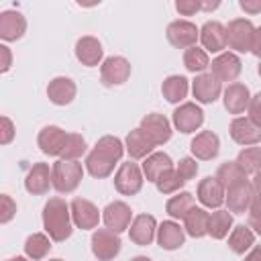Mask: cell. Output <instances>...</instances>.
<instances>
[{
  "label": "cell",
  "instance_id": "obj_16",
  "mask_svg": "<svg viewBox=\"0 0 261 261\" xmlns=\"http://www.w3.org/2000/svg\"><path fill=\"white\" fill-rule=\"evenodd\" d=\"M200 43L206 53H224L226 49V27L218 20H206L200 29Z\"/></svg>",
  "mask_w": 261,
  "mask_h": 261
},
{
  "label": "cell",
  "instance_id": "obj_18",
  "mask_svg": "<svg viewBox=\"0 0 261 261\" xmlns=\"http://www.w3.org/2000/svg\"><path fill=\"white\" fill-rule=\"evenodd\" d=\"M67 135L61 126H55V124H49V126H43L37 135V145L39 149L45 153V155H51V157H61L63 153V147H65V141H67Z\"/></svg>",
  "mask_w": 261,
  "mask_h": 261
},
{
  "label": "cell",
  "instance_id": "obj_13",
  "mask_svg": "<svg viewBox=\"0 0 261 261\" xmlns=\"http://www.w3.org/2000/svg\"><path fill=\"white\" fill-rule=\"evenodd\" d=\"M230 139L243 147H255L261 141V126H257L249 116H234L228 126Z\"/></svg>",
  "mask_w": 261,
  "mask_h": 261
},
{
  "label": "cell",
  "instance_id": "obj_21",
  "mask_svg": "<svg viewBox=\"0 0 261 261\" xmlns=\"http://www.w3.org/2000/svg\"><path fill=\"white\" fill-rule=\"evenodd\" d=\"M157 220L151 214H139L133 218L130 226H128V237L135 245L139 247H147L153 243V239L157 237Z\"/></svg>",
  "mask_w": 261,
  "mask_h": 261
},
{
  "label": "cell",
  "instance_id": "obj_52",
  "mask_svg": "<svg viewBox=\"0 0 261 261\" xmlns=\"http://www.w3.org/2000/svg\"><path fill=\"white\" fill-rule=\"evenodd\" d=\"M218 6H220L218 0H214V2H204V0H202V10H214V8H218Z\"/></svg>",
  "mask_w": 261,
  "mask_h": 261
},
{
  "label": "cell",
  "instance_id": "obj_1",
  "mask_svg": "<svg viewBox=\"0 0 261 261\" xmlns=\"http://www.w3.org/2000/svg\"><path fill=\"white\" fill-rule=\"evenodd\" d=\"M124 143L114 137V135H104L98 139V143L94 145V149L86 155V171L96 177V179H104L114 171V165L122 159L124 153Z\"/></svg>",
  "mask_w": 261,
  "mask_h": 261
},
{
  "label": "cell",
  "instance_id": "obj_51",
  "mask_svg": "<svg viewBox=\"0 0 261 261\" xmlns=\"http://www.w3.org/2000/svg\"><path fill=\"white\" fill-rule=\"evenodd\" d=\"M251 186H253V190H255V196H261V171H257V173L253 175Z\"/></svg>",
  "mask_w": 261,
  "mask_h": 261
},
{
  "label": "cell",
  "instance_id": "obj_22",
  "mask_svg": "<svg viewBox=\"0 0 261 261\" xmlns=\"http://www.w3.org/2000/svg\"><path fill=\"white\" fill-rule=\"evenodd\" d=\"M190 151L194 155V159H200V161H210L218 155L220 151V139L216 133L212 130H200L192 143H190Z\"/></svg>",
  "mask_w": 261,
  "mask_h": 261
},
{
  "label": "cell",
  "instance_id": "obj_31",
  "mask_svg": "<svg viewBox=\"0 0 261 261\" xmlns=\"http://www.w3.org/2000/svg\"><path fill=\"white\" fill-rule=\"evenodd\" d=\"M188 90H190V82L184 75H167L161 84V94L171 104H179L188 96Z\"/></svg>",
  "mask_w": 261,
  "mask_h": 261
},
{
  "label": "cell",
  "instance_id": "obj_55",
  "mask_svg": "<svg viewBox=\"0 0 261 261\" xmlns=\"http://www.w3.org/2000/svg\"><path fill=\"white\" fill-rule=\"evenodd\" d=\"M257 73H259V77H261V61H259V65H257Z\"/></svg>",
  "mask_w": 261,
  "mask_h": 261
},
{
  "label": "cell",
  "instance_id": "obj_47",
  "mask_svg": "<svg viewBox=\"0 0 261 261\" xmlns=\"http://www.w3.org/2000/svg\"><path fill=\"white\" fill-rule=\"evenodd\" d=\"M239 6H241L247 14H259V12H261V0H241Z\"/></svg>",
  "mask_w": 261,
  "mask_h": 261
},
{
  "label": "cell",
  "instance_id": "obj_50",
  "mask_svg": "<svg viewBox=\"0 0 261 261\" xmlns=\"http://www.w3.org/2000/svg\"><path fill=\"white\" fill-rule=\"evenodd\" d=\"M245 261H261V245H255V247L245 255Z\"/></svg>",
  "mask_w": 261,
  "mask_h": 261
},
{
  "label": "cell",
  "instance_id": "obj_19",
  "mask_svg": "<svg viewBox=\"0 0 261 261\" xmlns=\"http://www.w3.org/2000/svg\"><path fill=\"white\" fill-rule=\"evenodd\" d=\"M196 198L200 200L202 206L218 210V208L224 204L226 190H224L222 184L216 179V175H208V177L200 179V184H198V188H196Z\"/></svg>",
  "mask_w": 261,
  "mask_h": 261
},
{
  "label": "cell",
  "instance_id": "obj_42",
  "mask_svg": "<svg viewBox=\"0 0 261 261\" xmlns=\"http://www.w3.org/2000/svg\"><path fill=\"white\" fill-rule=\"evenodd\" d=\"M247 226L255 232L261 234V196H255L251 208H249V218H247Z\"/></svg>",
  "mask_w": 261,
  "mask_h": 261
},
{
  "label": "cell",
  "instance_id": "obj_23",
  "mask_svg": "<svg viewBox=\"0 0 261 261\" xmlns=\"http://www.w3.org/2000/svg\"><path fill=\"white\" fill-rule=\"evenodd\" d=\"M75 57L82 65L86 67H96V65H102V57H104V49H102V43L92 37V35H86L82 39H77L75 43Z\"/></svg>",
  "mask_w": 261,
  "mask_h": 261
},
{
  "label": "cell",
  "instance_id": "obj_26",
  "mask_svg": "<svg viewBox=\"0 0 261 261\" xmlns=\"http://www.w3.org/2000/svg\"><path fill=\"white\" fill-rule=\"evenodd\" d=\"M27 33V18L18 10L0 12V39L2 41H18Z\"/></svg>",
  "mask_w": 261,
  "mask_h": 261
},
{
  "label": "cell",
  "instance_id": "obj_11",
  "mask_svg": "<svg viewBox=\"0 0 261 261\" xmlns=\"http://www.w3.org/2000/svg\"><path fill=\"white\" fill-rule=\"evenodd\" d=\"M243 71V61L237 53L232 51H224L218 57L212 59L210 63V73L218 80V82H237V77Z\"/></svg>",
  "mask_w": 261,
  "mask_h": 261
},
{
  "label": "cell",
  "instance_id": "obj_8",
  "mask_svg": "<svg viewBox=\"0 0 261 261\" xmlns=\"http://www.w3.org/2000/svg\"><path fill=\"white\" fill-rule=\"evenodd\" d=\"M130 77V61L126 57L120 55H112L106 57L100 65V80L104 86L114 88V86H122L126 80Z\"/></svg>",
  "mask_w": 261,
  "mask_h": 261
},
{
  "label": "cell",
  "instance_id": "obj_5",
  "mask_svg": "<svg viewBox=\"0 0 261 261\" xmlns=\"http://www.w3.org/2000/svg\"><path fill=\"white\" fill-rule=\"evenodd\" d=\"M143 169L135 161H124L114 173V188L122 196H137L143 190Z\"/></svg>",
  "mask_w": 261,
  "mask_h": 261
},
{
  "label": "cell",
  "instance_id": "obj_40",
  "mask_svg": "<svg viewBox=\"0 0 261 261\" xmlns=\"http://www.w3.org/2000/svg\"><path fill=\"white\" fill-rule=\"evenodd\" d=\"M184 179L179 177V173L175 171V167L173 169H169L167 173H163L157 181H155V186H157V190H159V194H177L181 188H184Z\"/></svg>",
  "mask_w": 261,
  "mask_h": 261
},
{
  "label": "cell",
  "instance_id": "obj_48",
  "mask_svg": "<svg viewBox=\"0 0 261 261\" xmlns=\"http://www.w3.org/2000/svg\"><path fill=\"white\" fill-rule=\"evenodd\" d=\"M0 53H2V73H6L12 65V53L6 45H0Z\"/></svg>",
  "mask_w": 261,
  "mask_h": 261
},
{
  "label": "cell",
  "instance_id": "obj_7",
  "mask_svg": "<svg viewBox=\"0 0 261 261\" xmlns=\"http://www.w3.org/2000/svg\"><path fill=\"white\" fill-rule=\"evenodd\" d=\"M171 122H173L175 130H179L184 135L196 133L204 124V110L196 102H184L173 110Z\"/></svg>",
  "mask_w": 261,
  "mask_h": 261
},
{
  "label": "cell",
  "instance_id": "obj_3",
  "mask_svg": "<svg viewBox=\"0 0 261 261\" xmlns=\"http://www.w3.org/2000/svg\"><path fill=\"white\" fill-rule=\"evenodd\" d=\"M53 171V188L59 194H71L77 190V186L82 184L84 177V167L77 161H65V159H57L51 165Z\"/></svg>",
  "mask_w": 261,
  "mask_h": 261
},
{
  "label": "cell",
  "instance_id": "obj_28",
  "mask_svg": "<svg viewBox=\"0 0 261 261\" xmlns=\"http://www.w3.org/2000/svg\"><path fill=\"white\" fill-rule=\"evenodd\" d=\"M141 169H143L145 179L155 184L163 173H167L169 169H173V161H171V157H169L167 153H163V151H153L147 159H143Z\"/></svg>",
  "mask_w": 261,
  "mask_h": 261
},
{
  "label": "cell",
  "instance_id": "obj_14",
  "mask_svg": "<svg viewBox=\"0 0 261 261\" xmlns=\"http://www.w3.org/2000/svg\"><path fill=\"white\" fill-rule=\"evenodd\" d=\"M192 94L200 104H212L222 96V82H218L210 71L198 73L192 82Z\"/></svg>",
  "mask_w": 261,
  "mask_h": 261
},
{
  "label": "cell",
  "instance_id": "obj_54",
  "mask_svg": "<svg viewBox=\"0 0 261 261\" xmlns=\"http://www.w3.org/2000/svg\"><path fill=\"white\" fill-rule=\"evenodd\" d=\"M6 261H31L29 257H10V259H6Z\"/></svg>",
  "mask_w": 261,
  "mask_h": 261
},
{
  "label": "cell",
  "instance_id": "obj_46",
  "mask_svg": "<svg viewBox=\"0 0 261 261\" xmlns=\"http://www.w3.org/2000/svg\"><path fill=\"white\" fill-rule=\"evenodd\" d=\"M249 118L261 126V92H257L253 98H251V104H249Z\"/></svg>",
  "mask_w": 261,
  "mask_h": 261
},
{
  "label": "cell",
  "instance_id": "obj_33",
  "mask_svg": "<svg viewBox=\"0 0 261 261\" xmlns=\"http://www.w3.org/2000/svg\"><path fill=\"white\" fill-rule=\"evenodd\" d=\"M51 237L45 234V232H33L27 237L24 241V255L31 259V261H41L49 255L51 251Z\"/></svg>",
  "mask_w": 261,
  "mask_h": 261
},
{
  "label": "cell",
  "instance_id": "obj_29",
  "mask_svg": "<svg viewBox=\"0 0 261 261\" xmlns=\"http://www.w3.org/2000/svg\"><path fill=\"white\" fill-rule=\"evenodd\" d=\"M124 149H126V153H128L130 159H147V157L153 153L155 145H153V143L145 137V133L137 126V128H133V130L126 135V139H124Z\"/></svg>",
  "mask_w": 261,
  "mask_h": 261
},
{
  "label": "cell",
  "instance_id": "obj_34",
  "mask_svg": "<svg viewBox=\"0 0 261 261\" xmlns=\"http://www.w3.org/2000/svg\"><path fill=\"white\" fill-rule=\"evenodd\" d=\"M192 208H196V200H194V196L190 192H177L165 204V212L173 220H184Z\"/></svg>",
  "mask_w": 261,
  "mask_h": 261
},
{
  "label": "cell",
  "instance_id": "obj_32",
  "mask_svg": "<svg viewBox=\"0 0 261 261\" xmlns=\"http://www.w3.org/2000/svg\"><path fill=\"white\" fill-rule=\"evenodd\" d=\"M253 247H255V232L249 226L239 224V226H234L230 230V234H228V249L234 255H245Z\"/></svg>",
  "mask_w": 261,
  "mask_h": 261
},
{
  "label": "cell",
  "instance_id": "obj_38",
  "mask_svg": "<svg viewBox=\"0 0 261 261\" xmlns=\"http://www.w3.org/2000/svg\"><path fill=\"white\" fill-rule=\"evenodd\" d=\"M234 161L239 163V167L247 175L249 173L255 175L257 171H261V147H245V149H241Z\"/></svg>",
  "mask_w": 261,
  "mask_h": 261
},
{
  "label": "cell",
  "instance_id": "obj_56",
  "mask_svg": "<svg viewBox=\"0 0 261 261\" xmlns=\"http://www.w3.org/2000/svg\"><path fill=\"white\" fill-rule=\"evenodd\" d=\"M49 261H63V259H49Z\"/></svg>",
  "mask_w": 261,
  "mask_h": 261
},
{
  "label": "cell",
  "instance_id": "obj_20",
  "mask_svg": "<svg viewBox=\"0 0 261 261\" xmlns=\"http://www.w3.org/2000/svg\"><path fill=\"white\" fill-rule=\"evenodd\" d=\"M251 92L245 84L241 82H232L222 90V102L224 108L228 110V114H243L245 110H249L251 104Z\"/></svg>",
  "mask_w": 261,
  "mask_h": 261
},
{
  "label": "cell",
  "instance_id": "obj_15",
  "mask_svg": "<svg viewBox=\"0 0 261 261\" xmlns=\"http://www.w3.org/2000/svg\"><path fill=\"white\" fill-rule=\"evenodd\" d=\"M102 220H104L106 228H110V230L120 234L122 230H128V226L133 222V210H130V206L126 202L114 200L102 210Z\"/></svg>",
  "mask_w": 261,
  "mask_h": 261
},
{
  "label": "cell",
  "instance_id": "obj_27",
  "mask_svg": "<svg viewBox=\"0 0 261 261\" xmlns=\"http://www.w3.org/2000/svg\"><path fill=\"white\" fill-rule=\"evenodd\" d=\"M157 245L165 251H175L184 245L186 241V230L184 226H179V222L175 220H163L157 226Z\"/></svg>",
  "mask_w": 261,
  "mask_h": 261
},
{
  "label": "cell",
  "instance_id": "obj_2",
  "mask_svg": "<svg viewBox=\"0 0 261 261\" xmlns=\"http://www.w3.org/2000/svg\"><path fill=\"white\" fill-rule=\"evenodd\" d=\"M43 228L53 243H63L71 237L73 232L71 208L63 198L55 196L47 200V204L43 206Z\"/></svg>",
  "mask_w": 261,
  "mask_h": 261
},
{
  "label": "cell",
  "instance_id": "obj_49",
  "mask_svg": "<svg viewBox=\"0 0 261 261\" xmlns=\"http://www.w3.org/2000/svg\"><path fill=\"white\" fill-rule=\"evenodd\" d=\"M251 53L261 59V27L255 29V39H253V49H251Z\"/></svg>",
  "mask_w": 261,
  "mask_h": 261
},
{
  "label": "cell",
  "instance_id": "obj_30",
  "mask_svg": "<svg viewBox=\"0 0 261 261\" xmlns=\"http://www.w3.org/2000/svg\"><path fill=\"white\" fill-rule=\"evenodd\" d=\"M208 224H210V212L204 208H192L188 216L184 218V230L186 234L194 239H202L208 234Z\"/></svg>",
  "mask_w": 261,
  "mask_h": 261
},
{
  "label": "cell",
  "instance_id": "obj_39",
  "mask_svg": "<svg viewBox=\"0 0 261 261\" xmlns=\"http://www.w3.org/2000/svg\"><path fill=\"white\" fill-rule=\"evenodd\" d=\"M88 151V145H86V139L77 133H69L67 135V141H65V147H63V153L59 159H65V161H77L84 153Z\"/></svg>",
  "mask_w": 261,
  "mask_h": 261
},
{
  "label": "cell",
  "instance_id": "obj_45",
  "mask_svg": "<svg viewBox=\"0 0 261 261\" xmlns=\"http://www.w3.org/2000/svg\"><path fill=\"white\" fill-rule=\"evenodd\" d=\"M0 122H2L0 143H2V145H10V143H12V139H14V135H16V126H14V122H12L8 116H2V118H0Z\"/></svg>",
  "mask_w": 261,
  "mask_h": 261
},
{
  "label": "cell",
  "instance_id": "obj_35",
  "mask_svg": "<svg viewBox=\"0 0 261 261\" xmlns=\"http://www.w3.org/2000/svg\"><path fill=\"white\" fill-rule=\"evenodd\" d=\"M216 179L222 184L224 190H230V188H234V186H239L243 181H249L247 179V173L239 167L237 161H224V163H220V167L216 171Z\"/></svg>",
  "mask_w": 261,
  "mask_h": 261
},
{
  "label": "cell",
  "instance_id": "obj_36",
  "mask_svg": "<svg viewBox=\"0 0 261 261\" xmlns=\"http://www.w3.org/2000/svg\"><path fill=\"white\" fill-rule=\"evenodd\" d=\"M228 230H232V214L228 210H214L210 212V224H208V234L216 241L228 237Z\"/></svg>",
  "mask_w": 261,
  "mask_h": 261
},
{
  "label": "cell",
  "instance_id": "obj_4",
  "mask_svg": "<svg viewBox=\"0 0 261 261\" xmlns=\"http://www.w3.org/2000/svg\"><path fill=\"white\" fill-rule=\"evenodd\" d=\"M255 24L249 18H232L226 24V47L232 53H249L253 49Z\"/></svg>",
  "mask_w": 261,
  "mask_h": 261
},
{
  "label": "cell",
  "instance_id": "obj_43",
  "mask_svg": "<svg viewBox=\"0 0 261 261\" xmlns=\"http://www.w3.org/2000/svg\"><path fill=\"white\" fill-rule=\"evenodd\" d=\"M0 204H2V210H0V222L6 224V222H10V220L14 218V214H16V202H14L8 194H2V196H0Z\"/></svg>",
  "mask_w": 261,
  "mask_h": 261
},
{
  "label": "cell",
  "instance_id": "obj_24",
  "mask_svg": "<svg viewBox=\"0 0 261 261\" xmlns=\"http://www.w3.org/2000/svg\"><path fill=\"white\" fill-rule=\"evenodd\" d=\"M77 94V86L71 77H65V75H57L49 82L47 86V98L49 102H53L55 106H67L73 102Z\"/></svg>",
  "mask_w": 261,
  "mask_h": 261
},
{
  "label": "cell",
  "instance_id": "obj_6",
  "mask_svg": "<svg viewBox=\"0 0 261 261\" xmlns=\"http://www.w3.org/2000/svg\"><path fill=\"white\" fill-rule=\"evenodd\" d=\"M90 243H92V255L98 261H112L122 249V241L118 232L110 228H96Z\"/></svg>",
  "mask_w": 261,
  "mask_h": 261
},
{
  "label": "cell",
  "instance_id": "obj_37",
  "mask_svg": "<svg viewBox=\"0 0 261 261\" xmlns=\"http://www.w3.org/2000/svg\"><path fill=\"white\" fill-rule=\"evenodd\" d=\"M184 65L192 73H204L210 67V57H208V53L204 49L194 45V47L184 51Z\"/></svg>",
  "mask_w": 261,
  "mask_h": 261
},
{
  "label": "cell",
  "instance_id": "obj_12",
  "mask_svg": "<svg viewBox=\"0 0 261 261\" xmlns=\"http://www.w3.org/2000/svg\"><path fill=\"white\" fill-rule=\"evenodd\" d=\"M71 220L77 228L82 230H92V228H98V222H100V210L94 202L86 200V198H73L71 204Z\"/></svg>",
  "mask_w": 261,
  "mask_h": 261
},
{
  "label": "cell",
  "instance_id": "obj_9",
  "mask_svg": "<svg viewBox=\"0 0 261 261\" xmlns=\"http://www.w3.org/2000/svg\"><path fill=\"white\" fill-rule=\"evenodd\" d=\"M139 128L145 133V137H147L155 147L165 145V143L171 139V133H173V130H171V122H169L163 114H159V112H151V114L143 116Z\"/></svg>",
  "mask_w": 261,
  "mask_h": 261
},
{
  "label": "cell",
  "instance_id": "obj_25",
  "mask_svg": "<svg viewBox=\"0 0 261 261\" xmlns=\"http://www.w3.org/2000/svg\"><path fill=\"white\" fill-rule=\"evenodd\" d=\"M253 200H255V190H253L251 181H243V184L226 190V198H224L228 212H234V214L249 212Z\"/></svg>",
  "mask_w": 261,
  "mask_h": 261
},
{
  "label": "cell",
  "instance_id": "obj_17",
  "mask_svg": "<svg viewBox=\"0 0 261 261\" xmlns=\"http://www.w3.org/2000/svg\"><path fill=\"white\" fill-rule=\"evenodd\" d=\"M51 186H53V171L49 163H43V161L33 163V167L24 177V190L33 196H45Z\"/></svg>",
  "mask_w": 261,
  "mask_h": 261
},
{
  "label": "cell",
  "instance_id": "obj_10",
  "mask_svg": "<svg viewBox=\"0 0 261 261\" xmlns=\"http://www.w3.org/2000/svg\"><path fill=\"white\" fill-rule=\"evenodd\" d=\"M165 37L175 49H190L200 39V29L190 20H173L167 24Z\"/></svg>",
  "mask_w": 261,
  "mask_h": 261
},
{
  "label": "cell",
  "instance_id": "obj_53",
  "mask_svg": "<svg viewBox=\"0 0 261 261\" xmlns=\"http://www.w3.org/2000/svg\"><path fill=\"white\" fill-rule=\"evenodd\" d=\"M130 261H151L149 257H145V255H137V257H133Z\"/></svg>",
  "mask_w": 261,
  "mask_h": 261
},
{
  "label": "cell",
  "instance_id": "obj_41",
  "mask_svg": "<svg viewBox=\"0 0 261 261\" xmlns=\"http://www.w3.org/2000/svg\"><path fill=\"white\" fill-rule=\"evenodd\" d=\"M175 171L179 173V177L184 181H190V179H194L198 175V163H196L194 157H181L177 161V165H175Z\"/></svg>",
  "mask_w": 261,
  "mask_h": 261
},
{
  "label": "cell",
  "instance_id": "obj_44",
  "mask_svg": "<svg viewBox=\"0 0 261 261\" xmlns=\"http://www.w3.org/2000/svg\"><path fill=\"white\" fill-rule=\"evenodd\" d=\"M175 10L181 16H192V14L202 10V0H177L175 2Z\"/></svg>",
  "mask_w": 261,
  "mask_h": 261
}]
</instances>
